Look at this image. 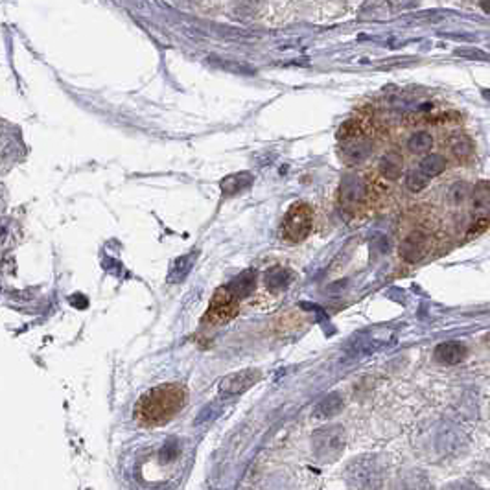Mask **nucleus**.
I'll return each instance as SVG.
<instances>
[{
  "label": "nucleus",
  "mask_w": 490,
  "mask_h": 490,
  "mask_svg": "<svg viewBox=\"0 0 490 490\" xmlns=\"http://www.w3.org/2000/svg\"><path fill=\"white\" fill-rule=\"evenodd\" d=\"M472 214L476 222L490 223V183L481 181L472 188L470 195Z\"/></svg>",
  "instance_id": "obj_8"
},
{
  "label": "nucleus",
  "mask_w": 490,
  "mask_h": 490,
  "mask_svg": "<svg viewBox=\"0 0 490 490\" xmlns=\"http://www.w3.org/2000/svg\"><path fill=\"white\" fill-rule=\"evenodd\" d=\"M313 227V210L308 203L291 205L281 223V238L288 244H300L310 236Z\"/></svg>",
  "instance_id": "obj_2"
},
{
  "label": "nucleus",
  "mask_w": 490,
  "mask_h": 490,
  "mask_svg": "<svg viewBox=\"0 0 490 490\" xmlns=\"http://www.w3.org/2000/svg\"><path fill=\"white\" fill-rule=\"evenodd\" d=\"M430 236L426 232L420 231V229H415L400 241L398 245V254L400 258L404 260L405 263H417L420 260H424L428 253H430Z\"/></svg>",
  "instance_id": "obj_6"
},
{
  "label": "nucleus",
  "mask_w": 490,
  "mask_h": 490,
  "mask_svg": "<svg viewBox=\"0 0 490 490\" xmlns=\"http://www.w3.org/2000/svg\"><path fill=\"white\" fill-rule=\"evenodd\" d=\"M481 8L485 9L486 13H490V0H481Z\"/></svg>",
  "instance_id": "obj_22"
},
{
  "label": "nucleus",
  "mask_w": 490,
  "mask_h": 490,
  "mask_svg": "<svg viewBox=\"0 0 490 490\" xmlns=\"http://www.w3.org/2000/svg\"><path fill=\"white\" fill-rule=\"evenodd\" d=\"M227 286L240 300L247 299L253 293L254 286H256V273H254V269H247L241 275H238L234 281L229 282Z\"/></svg>",
  "instance_id": "obj_12"
},
{
  "label": "nucleus",
  "mask_w": 490,
  "mask_h": 490,
  "mask_svg": "<svg viewBox=\"0 0 490 490\" xmlns=\"http://www.w3.org/2000/svg\"><path fill=\"white\" fill-rule=\"evenodd\" d=\"M238 305H240V299L229 290V286L219 288L210 300L209 310L205 313V321L210 325H223V322L231 321L238 315Z\"/></svg>",
  "instance_id": "obj_4"
},
{
  "label": "nucleus",
  "mask_w": 490,
  "mask_h": 490,
  "mask_svg": "<svg viewBox=\"0 0 490 490\" xmlns=\"http://www.w3.org/2000/svg\"><path fill=\"white\" fill-rule=\"evenodd\" d=\"M188 393L181 383H163L138 398L135 405L136 424L144 428H159L168 424L186 405Z\"/></svg>",
  "instance_id": "obj_1"
},
{
  "label": "nucleus",
  "mask_w": 490,
  "mask_h": 490,
  "mask_svg": "<svg viewBox=\"0 0 490 490\" xmlns=\"http://www.w3.org/2000/svg\"><path fill=\"white\" fill-rule=\"evenodd\" d=\"M194 262H195V253L183 254L181 258H178V262L173 263L172 271H170L168 281L170 282H181V281H185L186 275L190 273V269H192V266H194Z\"/></svg>",
  "instance_id": "obj_18"
},
{
  "label": "nucleus",
  "mask_w": 490,
  "mask_h": 490,
  "mask_svg": "<svg viewBox=\"0 0 490 490\" xmlns=\"http://www.w3.org/2000/svg\"><path fill=\"white\" fill-rule=\"evenodd\" d=\"M470 197V186L464 181H457L450 186L448 203L450 205H463Z\"/></svg>",
  "instance_id": "obj_20"
},
{
  "label": "nucleus",
  "mask_w": 490,
  "mask_h": 490,
  "mask_svg": "<svg viewBox=\"0 0 490 490\" xmlns=\"http://www.w3.org/2000/svg\"><path fill=\"white\" fill-rule=\"evenodd\" d=\"M446 166H448V160H446L445 155L426 153L424 155V159L420 160V164H418V170H420L428 179H433L445 172Z\"/></svg>",
  "instance_id": "obj_14"
},
{
  "label": "nucleus",
  "mask_w": 490,
  "mask_h": 490,
  "mask_svg": "<svg viewBox=\"0 0 490 490\" xmlns=\"http://www.w3.org/2000/svg\"><path fill=\"white\" fill-rule=\"evenodd\" d=\"M433 146V136L428 131H417L408 138V150L415 155L430 153Z\"/></svg>",
  "instance_id": "obj_17"
},
{
  "label": "nucleus",
  "mask_w": 490,
  "mask_h": 490,
  "mask_svg": "<svg viewBox=\"0 0 490 490\" xmlns=\"http://www.w3.org/2000/svg\"><path fill=\"white\" fill-rule=\"evenodd\" d=\"M313 454L319 461L334 463L345 448V430L341 426L321 428L312 437Z\"/></svg>",
  "instance_id": "obj_3"
},
{
  "label": "nucleus",
  "mask_w": 490,
  "mask_h": 490,
  "mask_svg": "<svg viewBox=\"0 0 490 490\" xmlns=\"http://www.w3.org/2000/svg\"><path fill=\"white\" fill-rule=\"evenodd\" d=\"M253 175L249 172H240L232 173L229 178H225L222 181V192L223 195H236L241 194L244 190H247L251 185H253Z\"/></svg>",
  "instance_id": "obj_13"
},
{
  "label": "nucleus",
  "mask_w": 490,
  "mask_h": 490,
  "mask_svg": "<svg viewBox=\"0 0 490 490\" xmlns=\"http://www.w3.org/2000/svg\"><path fill=\"white\" fill-rule=\"evenodd\" d=\"M428 183H430V179H428L418 168L409 170L408 175H405V186H408V190L413 192V194L423 192L428 186Z\"/></svg>",
  "instance_id": "obj_19"
},
{
  "label": "nucleus",
  "mask_w": 490,
  "mask_h": 490,
  "mask_svg": "<svg viewBox=\"0 0 490 490\" xmlns=\"http://www.w3.org/2000/svg\"><path fill=\"white\" fill-rule=\"evenodd\" d=\"M378 172L386 181H398L404 172V159L398 151H387L378 160Z\"/></svg>",
  "instance_id": "obj_11"
},
{
  "label": "nucleus",
  "mask_w": 490,
  "mask_h": 490,
  "mask_svg": "<svg viewBox=\"0 0 490 490\" xmlns=\"http://www.w3.org/2000/svg\"><path fill=\"white\" fill-rule=\"evenodd\" d=\"M468 354V349L464 343L461 341H446V343H440L433 350V358H435L437 364L442 365H457L461 364Z\"/></svg>",
  "instance_id": "obj_9"
},
{
  "label": "nucleus",
  "mask_w": 490,
  "mask_h": 490,
  "mask_svg": "<svg viewBox=\"0 0 490 490\" xmlns=\"http://www.w3.org/2000/svg\"><path fill=\"white\" fill-rule=\"evenodd\" d=\"M179 454V445L178 440H168L166 445L163 446V452H160V461H164V463H172L173 459L178 457Z\"/></svg>",
  "instance_id": "obj_21"
},
{
  "label": "nucleus",
  "mask_w": 490,
  "mask_h": 490,
  "mask_svg": "<svg viewBox=\"0 0 490 490\" xmlns=\"http://www.w3.org/2000/svg\"><path fill=\"white\" fill-rule=\"evenodd\" d=\"M369 197V185L356 173H347L339 185V203L345 212H356Z\"/></svg>",
  "instance_id": "obj_5"
},
{
  "label": "nucleus",
  "mask_w": 490,
  "mask_h": 490,
  "mask_svg": "<svg viewBox=\"0 0 490 490\" xmlns=\"http://www.w3.org/2000/svg\"><path fill=\"white\" fill-rule=\"evenodd\" d=\"M450 151L459 159H468V157H472L476 148H474V142L470 136L454 135L450 138Z\"/></svg>",
  "instance_id": "obj_15"
},
{
  "label": "nucleus",
  "mask_w": 490,
  "mask_h": 490,
  "mask_svg": "<svg viewBox=\"0 0 490 490\" xmlns=\"http://www.w3.org/2000/svg\"><path fill=\"white\" fill-rule=\"evenodd\" d=\"M291 282H293V273L282 266H273L263 273V286L271 293H281L288 290Z\"/></svg>",
  "instance_id": "obj_10"
},
{
  "label": "nucleus",
  "mask_w": 490,
  "mask_h": 490,
  "mask_svg": "<svg viewBox=\"0 0 490 490\" xmlns=\"http://www.w3.org/2000/svg\"><path fill=\"white\" fill-rule=\"evenodd\" d=\"M260 378H262V372L258 369H244V371L232 372L219 381V391L223 395H240L256 386Z\"/></svg>",
  "instance_id": "obj_7"
},
{
  "label": "nucleus",
  "mask_w": 490,
  "mask_h": 490,
  "mask_svg": "<svg viewBox=\"0 0 490 490\" xmlns=\"http://www.w3.org/2000/svg\"><path fill=\"white\" fill-rule=\"evenodd\" d=\"M341 408H343V400H341V396L336 395V393H332V395H328L327 398L319 402L317 408H315V417L330 418L334 417V415L339 413Z\"/></svg>",
  "instance_id": "obj_16"
}]
</instances>
